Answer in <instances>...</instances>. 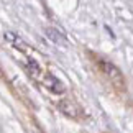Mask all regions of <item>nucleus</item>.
I'll list each match as a JSON object with an SVG mask.
<instances>
[{
	"label": "nucleus",
	"instance_id": "f257e3e1",
	"mask_svg": "<svg viewBox=\"0 0 133 133\" xmlns=\"http://www.w3.org/2000/svg\"><path fill=\"white\" fill-rule=\"evenodd\" d=\"M97 66H99L100 71L107 76V79H109L118 90L125 89V77H123V74H122V71L117 68L114 63L105 61V59H97Z\"/></svg>",
	"mask_w": 133,
	"mask_h": 133
},
{
	"label": "nucleus",
	"instance_id": "f03ea898",
	"mask_svg": "<svg viewBox=\"0 0 133 133\" xmlns=\"http://www.w3.org/2000/svg\"><path fill=\"white\" fill-rule=\"evenodd\" d=\"M58 109L63 112V114L66 117H69V118H79L81 114H82V110H81V107L76 104L74 100H71V99H61L58 102Z\"/></svg>",
	"mask_w": 133,
	"mask_h": 133
},
{
	"label": "nucleus",
	"instance_id": "7ed1b4c3",
	"mask_svg": "<svg viewBox=\"0 0 133 133\" xmlns=\"http://www.w3.org/2000/svg\"><path fill=\"white\" fill-rule=\"evenodd\" d=\"M44 85H46V89H48L51 94H56V95L64 94V90H66L64 84L53 74H46L44 76Z\"/></svg>",
	"mask_w": 133,
	"mask_h": 133
},
{
	"label": "nucleus",
	"instance_id": "20e7f679",
	"mask_svg": "<svg viewBox=\"0 0 133 133\" xmlns=\"http://www.w3.org/2000/svg\"><path fill=\"white\" fill-rule=\"evenodd\" d=\"M3 38H5V41L12 43L15 49L22 51V53H26V51H28V46L25 44V43H23V39L20 38L18 35H15L13 31H5V35H3Z\"/></svg>",
	"mask_w": 133,
	"mask_h": 133
},
{
	"label": "nucleus",
	"instance_id": "39448f33",
	"mask_svg": "<svg viewBox=\"0 0 133 133\" xmlns=\"http://www.w3.org/2000/svg\"><path fill=\"white\" fill-rule=\"evenodd\" d=\"M44 33H46V38H49L51 41L56 43V44H61V46H66V44H68L66 36L59 31V30H56V28H46Z\"/></svg>",
	"mask_w": 133,
	"mask_h": 133
},
{
	"label": "nucleus",
	"instance_id": "423d86ee",
	"mask_svg": "<svg viewBox=\"0 0 133 133\" xmlns=\"http://www.w3.org/2000/svg\"><path fill=\"white\" fill-rule=\"evenodd\" d=\"M28 69H30V72H31L33 76H38L39 72H41V68H39V64L35 59H28Z\"/></svg>",
	"mask_w": 133,
	"mask_h": 133
}]
</instances>
